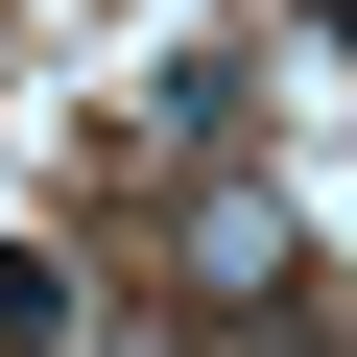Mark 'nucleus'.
<instances>
[{"mask_svg":"<svg viewBox=\"0 0 357 357\" xmlns=\"http://www.w3.org/2000/svg\"><path fill=\"white\" fill-rule=\"evenodd\" d=\"M167 262H191V310H238V333H310V215L262 191V167H191Z\"/></svg>","mask_w":357,"mask_h":357,"instance_id":"f257e3e1","label":"nucleus"},{"mask_svg":"<svg viewBox=\"0 0 357 357\" xmlns=\"http://www.w3.org/2000/svg\"><path fill=\"white\" fill-rule=\"evenodd\" d=\"M0 357H72V262H24V238H0Z\"/></svg>","mask_w":357,"mask_h":357,"instance_id":"f03ea898","label":"nucleus"}]
</instances>
